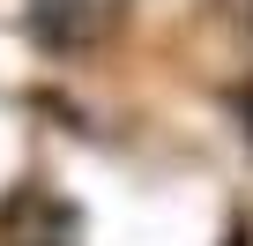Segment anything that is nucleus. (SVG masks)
<instances>
[{
	"mask_svg": "<svg viewBox=\"0 0 253 246\" xmlns=\"http://www.w3.org/2000/svg\"><path fill=\"white\" fill-rule=\"evenodd\" d=\"M246 127H253V90H246Z\"/></svg>",
	"mask_w": 253,
	"mask_h": 246,
	"instance_id": "f03ea898",
	"label": "nucleus"
},
{
	"mask_svg": "<svg viewBox=\"0 0 253 246\" xmlns=\"http://www.w3.org/2000/svg\"><path fill=\"white\" fill-rule=\"evenodd\" d=\"M0 239L8 246H75V231H67V216L52 201H15L8 224H0Z\"/></svg>",
	"mask_w": 253,
	"mask_h": 246,
	"instance_id": "f257e3e1",
	"label": "nucleus"
}]
</instances>
